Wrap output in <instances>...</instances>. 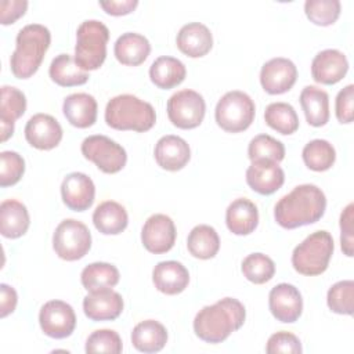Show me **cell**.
<instances>
[{
    "label": "cell",
    "mask_w": 354,
    "mask_h": 354,
    "mask_svg": "<svg viewBox=\"0 0 354 354\" xmlns=\"http://www.w3.org/2000/svg\"><path fill=\"white\" fill-rule=\"evenodd\" d=\"M268 307L278 321L285 324L296 322L303 313L301 293L295 285L278 283L270 290Z\"/></svg>",
    "instance_id": "obj_14"
},
{
    "label": "cell",
    "mask_w": 354,
    "mask_h": 354,
    "mask_svg": "<svg viewBox=\"0 0 354 354\" xmlns=\"http://www.w3.org/2000/svg\"><path fill=\"white\" fill-rule=\"evenodd\" d=\"M353 101H354V86L347 84L337 93L336 101H335V113L340 123L348 124L353 122V118H354Z\"/></svg>",
    "instance_id": "obj_44"
},
{
    "label": "cell",
    "mask_w": 354,
    "mask_h": 354,
    "mask_svg": "<svg viewBox=\"0 0 354 354\" xmlns=\"http://www.w3.org/2000/svg\"><path fill=\"white\" fill-rule=\"evenodd\" d=\"M25 138L36 149L50 151L62 140V127L55 118L47 113L33 115L25 126Z\"/></svg>",
    "instance_id": "obj_15"
},
{
    "label": "cell",
    "mask_w": 354,
    "mask_h": 354,
    "mask_svg": "<svg viewBox=\"0 0 354 354\" xmlns=\"http://www.w3.org/2000/svg\"><path fill=\"white\" fill-rule=\"evenodd\" d=\"M80 151L87 160H91L102 173L113 174L120 171L127 162L126 149L106 136L94 134L82 141Z\"/></svg>",
    "instance_id": "obj_9"
},
{
    "label": "cell",
    "mask_w": 354,
    "mask_h": 354,
    "mask_svg": "<svg viewBox=\"0 0 354 354\" xmlns=\"http://www.w3.org/2000/svg\"><path fill=\"white\" fill-rule=\"evenodd\" d=\"M105 122L115 130L148 131L156 122L153 106L133 94H120L111 98L105 106Z\"/></svg>",
    "instance_id": "obj_4"
},
{
    "label": "cell",
    "mask_w": 354,
    "mask_h": 354,
    "mask_svg": "<svg viewBox=\"0 0 354 354\" xmlns=\"http://www.w3.org/2000/svg\"><path fill=\"white\" fill-rule=\"evenodd\" d=\"M342 11L339 0H307L304 3V12L307 18L318 26L333 25Z\"/></svg>",
    "instance_id": "obj_40"
},
{
    "label": "cell",
    "mask_w": 354,
    "mask_h": 354,
    "mask_svg": "<svg viewBox=\"0 0 354 354\" xmlns=\"http://www.w3.org/2000/svg\"><path fill=\"white\" fill-rule=\"evenodd\" d=\"M51 33L41 24L24 26L15 39V50L10 58L11 72L17 79H29L40 68L50 47Z\"/></svg>",
    "instance_id": "obj_3"
},
{
    "label": "cell",
    "mask_w": 354,
    "mask_h": 354,
    "mask_svg": "<svg viewBox=\"0 0 354 354\" xmlns=\"http://www.w3.org/2000/svg\"><path fill=\"white\" fill-rule=\"evenodd\" d=\"M301 158L310 170L326 171L333 166L336 160V151L329 141L315 138L304 145Z\"/></svg>",
    "instance_id": "obj_35"
},
{
    "label": "cell",
    "mask_w": 354,
    "mask_h": 354,
    "mask_svg": "<svg viewBox=\"0 0 354 354\" xmlns=\"http://www.w3.org/2000/svg\"><path fill=\"white\" fill-rule=\"evenodd\" d=\"M246 183L254 192L271 195L283 185L285 173L277 162L257 159L246 169Z\"/></svg>",
    "instance_id": "obj_18"
},
{
    "label": "cell",
    "mask_w": 354,
    "mask_h": 354,
    "mask_svg": "<svg viewBox=\"0 0 354 354\" xmlns=\"http://www.w3.org/2000/svg\"><path fill=\"white\" fill-rule=\"evenodd\" d=\"M18 303V295L15 289L7 283L0 285V317L6 318L14 313Z\"/></svg>",
    "instance_id": "obj_48"
},
{
    "label": "cell",
    "mask_w": 354,
    "mask_h": 354,
    "mask_svg": "<svg viewBox=\"0 0 354 354\" xmlns=\"http://www.w3.org/2000/svg\"><path fill=\"white\" fill-rule=\"evenodd\" d=\"M299 100L308 124L321 127L329 122V95L325 90L317 86H306Z\"/></svg>",
    "instance_id": "obj_28"
},
{
    "label": "cell",
    "mask_w": 354,
    "mask_h": 354,
    "mask_svg": "<svg viewBox=\"0 0 354 354\" xmlns=\"http://www.w3.org/2000/svg\"><path fill=\"white\" fill-rule=\"evenodd\" d=\"M266 123L275 131L289 136L299 129V116L288 102H271L264 111Z\"/></svg>",
    "instance_id": "obj_36"
},
{
    "label": "cell",
    "mask_w": 354,
    "mask_h": 354,
    "mask_svg": "<svg viewBox=\"0 0 354 354\" xmlns=\"http://www.w3.org/2000/svg\"><path fill=\"white\" fill-rule=\"evenodd\" d=\"M297 79L296 65L283 57H275L267 61L260 71V83L268 94H283L289 91Z\"/></svg>",
    "instance_id": "obj_13"
},
{
    "label": "cell",
    "mask_w": 354,
    "mask_h": 354,
    "mask_svg": "<svg viewBox=\"0 0 354 354\" xmlns=\"http://www.w3.org/2000/svg\"><path fill=\"white\" fill-rule=\"evenodd\" d=\"M48 75L54 83L62 87L82 86L88 80V73L83 71L69 54L57 55L50 64Z\"/></svg>",
    "instance_id": "obj_32"
},
{
    "label": "cell",
    "mask_w": 354,
    "mask_h": 354,
    "mask_svg": "<svg viewBox=\"0 0 354 354\" xmlns=\"http://www.w3.org/2000/svg\"><path fill=\"white\" fill-rule=\"evenodd\" d=\"M353 209L354 205L348 203L340 214V245L342 250L347 257L354 253V236H353Z\"/></svg>",
    "instance_id": "obj_45"
},
{
    "label": "cell",
    "mask_w": 354,
    "mask_h": 354,
    "mask_svg": "<svg viewBox=\"0 0 354 354\" xmlns=\"http://www.w3.org/2000/svg\"><path fill=\"white\" fill-rule=\"evenodd\" d=\"M325 209L324 191L314 184H300L275 203L274 218L282 228L293 230L317 223Z\"/></svg>",
    "instance_id": "obj_1"
},
{
    "label": "cell",
    "mask_w": 354,
    "mask_h": 354,
    "mask_svg": "<svg viewBox=\"0 0 354 354\" xmlns=\"http://www.w3.org/2000/svg\"><path fill=\"white\" fill-rule=\"evenodd\" d=\"M39 324L48 337L65 339L75 330L76 314L72 306L66 301L50 300L40 308Z\"/></svg>",
    "instance_id": "obj_11"
},
{
    "label": "cell",
    "mask_w": 354,
    "mask_h": 354,
    "mask_svg": "<svg viewBox=\"0 0 354 354\" xmlns=\"http://www.w3.org/2000/svg\"><path fill=\"white\" fill-rule=\"evenodd\" d=\"M28 8L26 0H4L0 3V22L1 25L14 24L21 18Z\"/></svg>",
    "instance_id": "obj_46"
},
{
    "label": "cell",
    "mask_w": 354,
    "mask_h": 354,
    "mask_svg": "<svg viewBox=\"0 0 354 354\" xmlns=\"http://www.w3.org/2000/svg\"><path fill=\"white\" fill-rule=\"evenodd\" d=\"M25 173V160L15 151L0 153V187L6 188L17 184Z\"/></svg>",
    "instance_id": "obj_42"
},
{
    "label": "cell",
    "mask_w": 354,
    "mask_h": 354,
    "mask_svg": "<svg viewBox=\"0 0 354 354\" xmlns=\"http://www.w3.org/2000/svg\"><path fill=\"white\" fill-rule=\"evenodd\" d=\"M256 106L249 94L232 90L225 93L214 109L216 123L228 133H241L254 120Z\"/></svg>",
    "instance_id": "obj_7"
},
{
    "label": "cell",
    "mask_w": 354,
    "mask_h": 354,
    "mask_svg": "<svg viewBox=\"0 0 354 354\" xmlns=\"http://www.w3.org/2000/svg\"><path fill=\"white\" fill-rule=\"evenodd\" d=\"M245 318V306L238 299L224 297L198 311L194 318V332L201 340L217 344L238 330Z\"/></svg>",
    "instance_id": "obj_2"
},
{
    "label": "cell",
    "mask_w": 354,
    "mask_h": 354,
    "mask_svg": "<svg viewBox=\"0 0 354 354\" xmlns=\"http://www.w3.org/2000/svg\"><path fill=\"white\" fill-rule=\"evenodd\" d=\"M205 113V100L195 90H180L167 100L169 120L178 129L189 130L198 127L202 123Z\"/></svg>",
    "instance_id": "obj_10"
},
{
    "label": "cell",
    "mask_w": 354,
    "mask_h": 354,
    "mask_svg": "<svg viewBox=\"0 0 354 354\" xmlns=\"http://www.w3.org/2000/svg\"><path fill=\"white\" fill-rule=\"evenodd\" d=\"M330 311L342 315H351L354 310V282L351 279L339 281L332 285L326 295Z\"/></svg>",
    "instance_id": "obj_39"
},
{
    "label": "cell",
    "mask_w": 354,
    "mask_h": 354,
    "mask_svg": "<svg viewBox=\"0 0 354 354\" xmlns=\"http://www.w3.org/2000/svg\"><path fill=\"white\" fill-rule=\"evenodd\" d=\"M124 303L120 293L112 290V288L88 292L83 299L84 315L94 321H113L123 311Z\"/></svg>",
    "instance_id": "obj_17"
},
{
    "label": "cell",
    "mask_w": 354,
    "mask_h": 354,
    "mask_svg": "<svg viewBox=\"0 0 354 354\" xmlns=\"http://www.w3.org/2000/svg\"><path fill=\"white\" fill-rule=\"evenodd\" d=\"M152 282L155 288L165 295H178L188 286L189 272L180 261H160L152 271Z\"/></svg>",
    "instance_id": "obj_22"
},
{
    "label": "cell",
    "mask_w": 354,
    "mask_h": 354,
    "mask_svg": "<svg viewBox=\"0 0 354 354\" xmlns=\"http://www.w3.org/2000/svg\"><path fill=\"white\" fill-rule=\"evenodd\" d=\"M151 53L149 40L140 33L126 32L118 37L113 46L116 59L127 66L141 65Z\"/></svg>",
    "instance_id": "obj_27"
},
{
    "label": "cell",
    "mask_w": 354,
    "mask_h": 354,
    "mask_svg": "<svg viewBox=\"0 0 354 354\" xmlns=\"http://www.w3.org/2000/svg\"><path fill=\"white\" fill-rule=\"evenodd\" d=\"M61 196L71 210L84 212L94 203L95 185L87 174L73 171L66 174L62 180Z\"/></svg>",
    "instance_id": "obj_16"
},
{
    "label": "cell",
    "mask_w": 354,
    "mask_h": 354,
    "mask_svg": "<svg viewBox=\"0 0 354 354\" xmlns=\"http://www.w3.org/2000/svg\"><path fill=\"white\" fill-rule=\"evenodd\" d=\"M93 224L104 235H118L126 230L129 216L120 203L105 201L95 207L93 213Z\"/></svg>",
    "instance_id": "obj_29"
},
{
    "label": "cell",
    "mask_w": 354,
    "mask_h": 354,
    "mask_svg": "<svg viewBox=\"0 0 354 354\" xmlns=\"http://www.w3.org/2000/svg\"><path fill=\"white\" fill-rule=\"evenodd\" d=\"M176 43L178 50L191 58L206 55L213 47V36L210 29L201 22H189L177 33Z\"/></svg>",
    "instance_id": "obj_21"
},
{
    "label": "cell",
    "mask_w": 354,
    "mask_h": 354,
    "mask_svg": "<svg viewBox=\"0 0 354 354\" xmlns=\"http://www.w3.org/2000/svg\"><path fill=\"white\" fill-rule=\"evenodd\" d=\"M248 156L252 162L257 159H268L279 163L285 158V147L279 140L268 134H257L249 142Z\"/></svg>",
    "instance_id": "obj_38"
},
{
    "label": "cell",
    "mask_w": 354,
    "mask_h": 354,
    "mask_svg": "<svg viewBox=\"0 0 354 354\" xmlns=\"http://www.w3.org/2000/svg\"><path fill=\"white\" fill-rule=\"evenodd\" d=\"M187 249L196 259H213L220 249V238L217 231L207 224L195 225L188 234Z\"/></svg>",
    "instance_id": "obj_33"
},
{
    "label": "cell",
    "mask_w": 354,
    "mask_h": 354,
    "mask_svg": "<svg viewBox=\"0 0 354 354\" xmlns=\"http://www.w3.org/2000/svg\"><path fill=\"white\" fill-rule=\"evenodd\" d=\"M266 351L268 354H277V353L300 354L303 351V347H301L300 339L296 335L286 330H281L268 337Z\"/></svg>",
    "instance_id": "obj_43"
},
{
    "label": "cell",
    "mask_w": 354,
    "mask_h": 354,
    "mask_svg": "<svg viewBox=\"0 0 354 354\" xmlns=\"http://www.w3.org/2000/svg\"><path fill=\"white\" fill-rule=\"evenodd\" d=\"M55 254L66 261L83 259L91 248V234L87 225L75 218L62 220L53 234Z\"/></svg>",
    "instance_id": "obj_8"
},
{
    "label": "cell",
    "mask_w": 354,
    "mask_h": 354,
    "mask_svg": "<svg viewBox=\"0 0 354 354\" xmlns=\"http://www.w3.org/2000/svg\"><path fill=\"white\" fill-rule=\"evenodd\" d=\"M241 270L248 281L261 285L272 279L275 274V264L272 259L264 253H250L242 260Z\"/></svg>",
    "instance_id": "obj_37"
},
{
    "label": "cell",
    "mask_w": 354,
    "mask_h": 354,
    "mask_svg": "<svg viewBox=\"0 0 354 354\" xmlns=\"http://www.w3.org/2000/svg\"><path fill=\"white\" fill-rule=\"evenodd\" d=\"M119 279V270L113 264L104 261L86 266L80 274V282L87 292L113 288L118 285Z\"/></svg>",
    "instance_id": "obj_34"
},
{
    "label": "cell",
    "mask_w": 354,
    "mask_h": 354,
    "mask_svg": "<svg viewBox=\"0 0 354 354\" xmlns=\"http://www.w3.org/2000/svg\"><path fill=\"white\" fill-rule=\"evenodd\" d=\"M348 71L347 57L336 50L326 48L319 51L311 62V76L317 83L321 84H336L340 82Z\"/></svg>",
    "instance_id": "obj_19"
},
{
    "label": "cell",
    "mask_w": 354,
    "mask_h": 354,
    "mask_svg": "<svg viewBox=\"0 0 354 354\" xmlns=\"http://www.w3.org/2000/svg\"><path fill=\"white\" fill-rule=\"evenodd\" d=\"M109 29L97 19L83 21L76 30L75 62L83 71H97L106 58Z\"/></svg>",
    "instance_id": "obj_5"
},
{
    "label": "cell",
    "mask_w": 354,
    "mask_h": 354,
    "mask_svg": "<svg viewBox=\"0 0 354 354\" xmlns=\"http://www.w3.org/2000/svg\"><path fill=\"white\" fill-rule=\"evenodd\" d=\"M185 76H187L185 65L174 57H169V55L158 57L149 66L151 82L162 90H169L181 84Z\"/></svg>",
    "instance_id": "obj_30"
},
{
    "label": "cell",
    "mask_w": 354,
    "mask_h": 354,
    "mask_svg": "<svg viewBox=\"0 0 354 354\" xmlns=\"http://www.w3.org/2000/svg\"><path fill=\"white\" fill-rule=\"evenodd\" d=\"M26 111L25 94L12 86L1 87V108H0V127L1 141H7L14 134L15 120Z\"/></svg>",
    "instance_id": "obj_25"
},
{
    "label": "cell",
    "mask_w": 354,
    "mask_h": 354,
    "mask_svg": "<svg viewBox=\"0 0 354 354\" xmlns=\"http://www.w3.org/2000/svg\"><path fill=\"white\" fill-rule=\"evenodd\" d=\"M98 105L93 95L87 93H73L65 97L62 104V112L66 120L77 127L87 129L97 120Z\"/></svg>",
    "instance_id": "obj_23"
},
{
    "label": "cell",
    "mask_w": 354,
    "mask_h": 354,
    "mask_svg": "<svg viewBox=\"0 0 354 354\" xmlns=\"http://www.w3.org/2000/svg\"><path fill=\"white\" fill-rule=\"evenodd\" d=\"M176 236L174 221L162 213L148 217L141 230V242L144 248L153 254L169 252L176 243Z\"/></svg>",
    "instance_id": "obj_12"
},
{
    "label": "cell",
    "mask_w": 354,
    "mask_h": 354,
    "mask_svg": "<svg viewBox=\"0 0 354 354\" xmlns=\"http://www.w3.org/2000/svg\"><path fill=\"white\" fill-rule=\"evenodd\" d=\"M86 353H108L119 354L123 350L122 339L112 329H97L86 340Z\"/></svg>",
    "instance_id": "obj_41"
},
{
    "label": "cell",
    "mask_w": 354,
    "mask_h": 354,
    "mask_svg": "<svg viewBox=\"0 0 354 354\" xmlns=\"http://www.w3.org/2000/svg\"><path fill=\"white\" fill-rule=\"evenodd\" d=\"M131 343L141 353H158L167 343V330L159 321H141L133 328Z\"/></svg>",
    "instance_id": "obj_31"
},
{
    "label": "cell",
    "mask_w": 354,
    "mask_h": 354,
    "mask_svg": "<svg viewBox=\"0 0 354 354\" xmlns=\"http://www.w3.org/2000/svg\"><path fill=\"white\" fill-rule=\"evenodd\" d=\"M30 217L26 206L17 199H6L0 205V232L4 238L17 239L26 234Z\"/></svg>",
    "instance_id": "obj_26"
},
{
    "label": "cell",
    "mask_w": 354,
    "mask_h": 354,
    "mask_svg": "<svg viewBox=\"0 0 354 354\" xmlns=\"http://www.w3.org/2000/svg\"><path fill=\"white\" fill-rule=\"evenodd\" d=\"M333 250L332 235L325 230L315 231L293 249L292 266L301 275H319L326 271Z\"/></svg>",
    "instance_id": "obj_6"
},
{
    "label": "cell",
    "mask_w": 354,
    "mask_h": 354,
    "mask_svg": "<svg viewBox=\"0 0 354 354\" xmlns=\"http://www.w3.org/2000/svg\"><path fill=\"white\" fill-rule=\"evenodd\" d=\"M153 156L162 169L167 171H177L184 169L189 162L191 149L184 138L167 134L158 140L153 149Z\"/></svg>",
    "instance_id": "obj_20"
},
{
    "label": "cell",
    "mask_w": 354,
    "mask_h": 354,
    "mask_svg": "<svg viewBox=\"0 0 354 354\" xmlns=\"http://www.w3.org/2000/svg\"><path fill=\"white\" fill-rule=\"evenodd\" d=\"M138 6L137 0H108V1H100V7L109 15L119 17V15H127L136 10Z\"/></svg>",
    "instance_id": "obj_47"
},
{
    "label": "cell",
    "mask_w": 354,
    "mask_h": 354,
    "mask_svg": "<svg viewBox=\"0 0 354 354\" xmlns=\"http://www.w3.org/2000/svg\"><path fill=\"white\" fill-rule=\"evenodd\" d=\"M227 228L235 235H249L259 224L257 206L248 198L232 201L225 210Z\"/></svg>",
    "instance_id": "obj_24"
}]
</instances>
